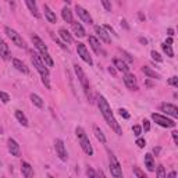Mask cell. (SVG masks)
Here are the masks:
<instances>
[{"mask_svg":"<svg viewBox=\"0 0 178 178\" xmlns=\"http://www.w3.org/2000/svg\"><path fill=\"white\" fill-rule=\"evenodd\" d=\"M145 167L148 168V171H155V160L150 153L145 155Z\"/></svg>","mask_w":178,"mask_h":178,"instance_id":"cell-24","label":"cell"},{"mask_svg":"<svg viewBox=\"0 0 178 178\" xmlns=\"http://www.w3.org/2000/svg\"><path fill=\"white\" fill-rule=\"evenodd\" d=\"M7 145H8V152L13 155V156H20L21 155V149H20V145L17 143V141L13 138H10L7 141Z\"/></svg>","mask_w":178,"mask_h":178,"instance_id":"cell-14","label":"cell"},{"mask_svg":"<svg viewBox=\"0 0 178 178\" xmlns=\"http://www.w3.org/2000/svg\"><path fill=\"white\" fill-rule=\"evenodd\" d=\"M75 132H77V136H78V139H80V145H81V148H82V150H84L86 155L92 156V155H93V148H92L91 142H89V138H88V135L85 134L84 128L78 127V128L75 130Z\"/></svg>","mask_w":178,"mask_h":178,"instance_id":"cell-3","label":"cell"},{"mask_svg":"<svg viewBox=\"0 0 178 178\" xmlns=\"http://www.w3.org/2000/svg\"><path fill=\"white\" fill-rule=\"evenodd\" d=\"M74 70H75V74H77V77H78V80H80L81 85H82V88H84L85 95L88 96L89 102H92V99H91V89H89V82H88V78H86V75H85L84 70L81 68L78 64H74Z\"/></svg>","mask_w":178,"mask_h":178,"instance_id":"cell-4","label":"cell"},{"mask_svg":"<svg viewBox=\"0 0 178 178\" xmlns=\"http://www.w3.org/2000/svg\"><path fill=\"white\" fill-rule=\"evenodd\" d=\"M55 148H56V153L57 156L60 157V160L63 161H67L68 159V155H67V150H66V146H64V142L61 139H56L55 141Z\"/></svg>","mask_w":178,"mask_h":178,"instance_id":"cell-9","label":"cell"},{"mask_svg":"<svg viewBox=\"0 0 178 178\" xmlns=\"http://www.w3.org/2000/svg\"><path fill=\"white\" fill-rule=\"evenodd\" d=\"M124 82H125V85H127L128 89H131V91H136V89H138L136 78H135L134 74H130V73L125 74V77H124Z\"/></svg>","mask_w":178,"mask_h":178,"instance_id":"cell-12","label":"cell"},{"mask_svg":"<svg viewBox=\"0 0 178 178\" xmlns=\"http://www.w3.org/2000/svg\"><path fill=\"white\" fill-rule=\"evenodd\" d=\"M160 109H161V111H164L166 114H168V116H171V117H174V118H177L178 117L177 106L170 105V103H163V105L160 106Z\"/></svg>","mask_w":178,"mask_h":178,"instance_id":"cell-11","label":"cell"},{"mask_svg":"<svg viewBox=\"0 0 178 178\" xmlns=\"http://www.w3.org/2000/svg\"><path fill=\"white\" fill-rule=\"evenodd\" d=\"M73 25V31H74V33H75L78 38H84L85 36V29L82 28V25H81L80 22H73L71 24Z\"/></svg>","mask_w":178,"mask_h":178,"instance_id":"cell-23","label":"cell"},{"mask_svg":"<svg viewBox=\"0 0 178 178\" xmlns=\"http://www.w3.org/2000/svg\"><path fill=\"white\" fill-rule=\"evenodd\" d=\"M25 4L28 6V8L31 10V13H32L36 18H40V14H39V11H38V7H36V3H35V2H32V0H27Z\"/></svg>","mask_w":178,"mask_h":178,"instance_id":"cell-26","label":"cell"},{"mask_svg":"<svg viewBox=\"0 0 178 178\" xmlns=\"http://www.w3.org/2000/svg\"><path fill=\"white\" fill-rule=\"evenodd\" d=\"M4 32L7 33V36L10 38L13 42H14V45H17L18 47H22V49H25V42H24V39H22V36L20 35L17 31H14V29H11L10 27H6L4 28Z\"/></svg>","mask_w":178,"mask_h":178,"instance_id":"cell-6","label":"cell"},{"mask_svg":"<svg viewBox=\"0 0 178 178\" xmlns=\"http://www.w3.org/2000/svg\"><path fill=\"white\" fill-rule=\"evenodd\" d=\"M139 42H141V43H143V45L148 43V40H146L145 38H139Z\"/></svg>","mask_w":178,"mask_h":178,"instance_id":"cell-50","label":"cell"},{"mask_svg":"<svg viewBox=\"0 0 178 178\" xmlns=\"http://www.w3.org/2000/svg\"><path fill=\"white\" fill-rule=\"evenodd\" d=\"M93 132H95V136H96V139H98L100 143H106V136L103 135L102 130H100L98 125H95V127H93Z\"/></svg>","mask_w":178,"mask_h":178,"instance_id":"cell-28","label":"cell"},{"mask_svg":"<svg viewBox=\"0 0 178 178\" xmlns=\"http://www.w3.org/2000/svg\"><path fill=\"white\" fill-rule=\"evenodd\" d=\"M109 73L113 74V75H116V70H114V67H111V66L109 67Z\"/></svg>","mask_w":178,"mask_h":178,"instance_id":"cell-48","label":"cell"},{"mask_svg":"<svg viewBox=\"0 0 178 178\" xmlns=\"http://www.w3.org/2000/svg\"><path fill=\"white\" fill-rule=\"evenodd\" d=\"M13 66L15 67V68L18 70L20 73L22 74H28V67L24 64V63L21 61V60H18V58H13Z\"/></svg>","mask_w":178,"mask_h":178,"instance_id":"cell-19","label":"cell"},{"mask_svg":"<svg viewBox=\"0 0 178 178\" xmlns=\"http://www.w3.org/2000/svg\"><path fill=\"white\" fill-rule=\"evenodd\" d=\"M86 175H88V178H98V175H96V173H95V170L92 167H88Z\"/></svg>","mask_w":178,"mask_h":178,"instance_id":"cell-38","label":"cell"},{"mask_svg":"<svg viewBox=\"0 0 178 178\" xmlns=\"http://www.w3.org/2000/svg\"><path fill=\"white\" fill-rule=\"evenodd\" d=\"M157 178H166V170H164L163 166L157 167Z\"/></svg>","mask_w":178,"mask_h":178,"instance_id":"cell-36","label":"cell"},{"mask_svg":"<svg viewBox=\"0 0 178 178\" xmlns=\"http://www.w3.org/2000/svg\"><path fill=\"white\" fill-rule=\"evenodd\" d=\"M32 42H33V45H35V47H36L40 53H46L47 52V46L43 43V40L40 39L38 35H32Z\"/></svg>","mask_w":178,"mask_h":178,"instance_id":"cell-17","label":"cell"},{"mask_svg":"<svg viewBox=\"0 0 178 178\" xmlns=\"http://www.w3.org/2000/svg\"><path fill=\"white\" fill-rule=\"evenodd\" d=\"M61 17H63V20L66 22H68V24H73L74 22V20H73V13H71V10H70L68 7H63V10H61Z\"/></svg>","mask_w":178,"mask_h":178,"instance_id":"cell-20","label":"cell"},{"mask_svg":"<svg viewBox=\"0 0 178 178\" xmlns=\"http://www.w3.org/2000/svg\"><path fill=\"white\" fill-rule=\"evenodd\" d=\"M161 47H163L164 53H166V55H167L168 57H174V52H173V49H171V46H170V45L163 43V45H161Z\"/></svg>","mask_w":178,"mask_h":178,"instance_id":"cell-32","label":"cell"},{"mask_svg":"<svg viewBox=\"0 0 178 178\" xmlns=\"http://www.w3.org/2000/svg\"><path fill=\"white\" fill-rule=\"evenodd\" d=\"M15 117H17V120H18L24 127H28V120H27L25 114H24L21 110H15Z\"/></svg>","mask_w":178,"mask_h":178,"instance_id":"cell-30","label":"cell"},{"mask_svg":"<svg viewBox=\"0 0 178 178\" xmlns=\"http://www.w3.org/2000/svg\"><path fill=\"white\" fill-rule=\"evenodd\" d=\"M0 100H2L3 103H8V102H10V96H8V93L0 91Z\"/></svg>","mask_w":178,"mask_h":178,"instance_id":"cell-35","label":"cell"},{"mask_svg":"<svg viewBox=\"0 0 178 178\" xmlns=\"http://www.w3.org/2000/svg\"><path fill=\"white\" fill-rule=\"evenodd\" d=\"M167 33H168V36H174V29H171V28H168V31H167Z\"/></svg>","mask_w":178,"mask_h":178,"instance_id":"cell-46","label":"cell"},{"mask_svg":"<svg viewBox=\"0 0 178 178\" xmlns=\"http://www.w3.org/2000/svg\"><path fill=\"white\" fill-rule=\"evenodd\" d=\"M153 153H155V155H159V153H160V148H155V149H153Z\"/></svg>","mask_w":178,"mask_h":178,"instance_id":"cell-51","label":"cell"},{"mask_svg":"<svg viewBox=\"0 0 178 178\" xmlns=\"http://www.w3.org/2000/svg\"><path fill=\"white\" fill-rule=\"evenodd\" d=\"M102 4H103V7H105L107 11H111V4H110L107 0H102Z\"/></svg>","mask_w":178,"mask_h":178,"instance_id":"cell-42","label":"cell"},{"mask_svg":"<svg viewBox=\"0 0 178 178\" xmlns=\"http://www.w3.org/2000/svg\"><path fill=\"white\" fill-rule=\"evenodd\" d=\"M32 63H33V66H35V68L38 70V73L40 74V77H42V82L45 84V86H46L47 89H50V82H49V68L43 64V61H42V58L39 57V55L32 53Z\"/></svg>","mask_w":178,"mask_h":178,"instance_id":"cell-2","label":"cell"},{"mask_svg":"<svg viewBox=\"0 0 178 178\" xmlns=\"http://www.w3.org/2000/svg\"><path fill=\"white\" fill-rule=\"evenodd\" d=\"M132 131H134V135L139 136V135L142 134V128L139 127V125H134V127H132Z\"/></svg>","mask_w":178,"mask_h":178,"instance_id":"cell-40","label":"cell"},{"mask_svg":"<svg viewBox=\"0 0 178 178\" xmlns=\"http://www.w3.org/2000/svg\"><path fill=\"white\" fill-rule=\"evenodd\" d=\"M114 67H117V70L118 71H121V73H128V70H130V67L127 66V63H124L123 60H120V58H114Z\"/></svg>","mask_w":178,"mask_h":178,"instance_id":"cell-21","label":"cell"},{"mask_svg":"<svg viewBox=\"0 0 178 178\" xmlns=\"http://www.w3.org/2000/svg\"><path fill=\"white\" fill-rule=\"evenodd\" d=\"M98 177H99V178H106V175H105V173H103L102 170H99V173H98Z\"/></svg>","mask_w":178,"mask_h":178,"instance_id":"cell-47","label":"cell"},{"mask_svg":"<svg viewBox=\"0 0 178 178\" xmlns=\"http://www.w3.org/2000/svg\"><path fill=\"white\" fill-rule=\"evenodd\" d=\"M175 177H177V174H175V171H171V173H170V174H168L166 178H175Z\"/></svg>","mask_w":178,"mask_h":178,"instance_id":"cell-45","label":"cell"},{"mask_svg":"<svg viewBox=\"0 0 178 178\" xmlns=\"http://www.w3.org/2000/svg\"><path fill=\"white\" fill-rule=\"evenodd\" d=\"M152 120L156 124H159L160 127H164V128H174L175 127L174 120H170V118H167L166 116H161V114H159V113H153Z\"/></svg>","mask_w":178,"mask_h":178,"instance_id":"cell-5","label":"cell"},{"mask_svg":"<svg viewBox=\"0 0 178 178\" xmlns=\"http://www.w3.org/2000/svg\"><path fill=\"white\" fill-rule=\"evenodd\" d=\"M142 73L145 74V75H148L149 78H153V80H159L160 75L156 73V71H153L152 68H149V67H142Z\"/></svg>","mask_w":178,"mask_h":178,"instance_id":"cell-27","label":"cell"},{"mask_svg":"<svg viewBox=\"0 0 178 178\" xmlns=\"http://www.w3.org/2000/svg\"><path fill=\"white\" fill-rule=\"evenodd\" d=\"M31 102L36 106V107H39V109H42V107H43V100H42V98H40V96H38L36 93L31 95Z\"/></svg>","mask_w":178,"mask_h":178,"instance_id":"cell-31","label":"cell"},{"mask_svg":"<svg viewBox=\"0 0 178 178\" xmlns=\"http://www.w3.org/2000/svg\"><path fill=\"white\" fill-rule=\"evenodd\" d=\"M164 43H166V45H170V46H171V45H173V38H168V39L166 40Z\"/></svg>","mask_w":178,"mask_h":178,"instance_id":"cell-49","label":"cell"},{"mask_svg":"<svg viewBox=\"0 0 178 178\" xmlns=\"http://www.w3.org/2000/svg\"><path fill=\"white\" fill-rule=\"evenodd\" d=\"M110 171H111V175L114 178H124L123 168H121L118 160L116 159V156H113V155H110Z\"/></svg>","mask_w":178,"mask_h":178,"instance_id":"cell-7","label":"cell"},{"mask_svg":"<svg viewBox=\"0 0 178 178\" xmlns=\"http://www.w3.org/2000/svg\"><path fill=\"white\" fill-rule=\"evenodd\" d=\"M173 138H174L175 145H178V132H177V131H174V132H173Z\"/></svg>","mask_w":178,"mask_h":178,"instance_id":"cell-44","label":"cell"},{"mask_svg":"<svg viewBox=\"0 0 178 178\" xmlns=\"http://www.w3.org/2000/svg\"><path fill=\"white\" fill-rule=\"evenodd\" d=\"M150 55H152V58L155 60V61H157V63H161V61H163V58H161V56H160L156 50H152V53H150Z\"/></svg>","mask_w":178,"mask_h":178,"instance_id":"cell-34","label":"cell"},{"mask_svg":"<svg viewBox=\"0 0 178 178\" xmlns=\"http://www.w3.org/2000/svg\"><path fill=\"white\" fill-rule=\"evenodd\" d=\"M95 31H96L98 36L100 38V39H102L103 42H106V43H110V42H111V38H110V35L107 33V31H106V29L103 28V27L96 25V27H95Z\"/></svg>","mask_w":178,"mask_h":178,"instance_id":"cell-15","label":"cell"},{"mask_svg":"<svg viewBox=\"0 0 178 178\" xmlns=\"http://www.w3.org/2000/svg\"><path fill=\"white\" fill-rule=\"evenodd\" d=\"M167 84L171 85V86H175V88H177V86H178V77H171L170 80L167 81Z\"/></svg>","mask_w":178,"mask_h":178,"instance_id":"cell-37","label":"cell"},{"mask_svg":"<svg viewBox=\"0 0 178 178\" xmlns=\"http://www.w3.org/2000/svg\"><path fill=\"white\" fill-rule=\"evenodd\" d=\"M75 11H77V14L80 15V18L84 22H86V24H89V25L93 22V21H92V17L89 15V11H86L84 7H82V6L75 4Z\"/></svg>","mask_w":178,"mask_h":178,"instance_id":"cell-10","label":"cell"},{"mask_svg":"<svg viewBox=\"0 0 178 178\" xmlns=\"http://www.w3.org/2000/svg\"><path fill=\"white\" fill-rule=\"evenodd\" d=\"M77 52H78V56H80L82 60H84L85 63H88L89 66H92L93 64V60H92L91 55H89V52H88L86 46H85L84 43H77Z\"/></svg>","mask_w":178,"mask_h":178,"instance_id":"cell-8","label":"cell"},{"mask_svg":"<svg viewBox=\"0 0 178 178\" xmlns=\"http://www.w3.org/2000/svg\"><path fill=\"white\" fill-rule=\"evenodd\" d=\"M58 35L63 38L64 42H67V43H73V36H71V33H70L67 29L60 28V29H58Z\"/></svg>","mask_w":178,"mask_h":178,"instance_id":"cell-25","label":"cell"},{"mask_svg":"<svg viewBox=\"0 0 178 178\" xmlns=\"http://www.w3.org/2000/svg\"><path fill=\"white\" fill-rule=\"evenodd\" d=\"M0 56H2V58L6 60V61L11 60V53H10V49H8V45L6 43L2 38H0Z\"/></svg>","mask_w":178,"mask_h":178,"instance_id":"cell-13","label":"cell"},{"mask_svg":"<svg viewBox=\"0 0 178 178\" xmlns=\"http://www.w3.org/2000/svg\"><path fill=\"white\" fill-rule=\"evenodd\" d=\"M21 173L25 178H33V167L29 163H27V161H22Z\"/></svg>","mask_w":178,"mask_h":178,"instance_id":"cell-16","label":"cell"},{"mask_svg":"<svg viewBox=\"0 0 178 178\" xmlns=\"http://www.w3.org/2000/svg\"><path fill=\"white\" fill-rule=\"evenodd\" d=\"M134 174L136 175V178H148L145 175V173H143V171H142L139 167H134Z\"/></svg>","mask_w":178,"mask_h":178,"instance_id":"cell-33","label":"cell"},{"mask_svg":"<svg viewBox=\"0 0 178 178\" xmlns=\"http://www.w3.org/2000/svg\"><path fill=\"white\" fill-rule=\"evenodd\" d=\"M143 130H145V132L150 131V123L148 120H143Z\"/></svg>","mask_w":178,"mask_h":178,"instance_id":"cell-43","label":"cell"},{"mask_svg":"<svg viewBox=\"0 0 178 178\" xmlns=\"http://www.w3.org/2000/svg\"><path fill=\"white\" fill-rule=\"evenodd\" d=\"M89 43H91V47L95 50L96 55H100L102 53V47H100V43H99V40L96 39L95 36H89Z\"/></svg>","mask_w":178,"mask_h":178,"instance_id":"cell-22","label":"cell"},{"mask_svg":"<svg viewBox=\"0 0 178 178\" xmlns=\"http://www.w3.org/2000/svg\"><path fill=\"white\" fill-rule=\"evenodd\" d=\"M40 58H42V61H43V64L46 67H53V60H52V57H50V55L49 53H40Z\"/></svg>","mask_w":178,"mask_h":178,"instance_id":"cell-29","label":"cell"},{"mask_svg":"<svg viewBox=\"0 0 178 178\" xmlns=\"http://www.w3.org/2000/svg\"><path fill=\"white\" fill-rule=\"evenodd\" d=\"M47 178H55V177L53 175H47Z\"/></svg>","mask_w":178,"mask_h":178,"instance_id":"cell-53","label":"cell"},{"mask_svg":"<svg viewBox=\"0 0 178 178\" xmlns=\"http://www.w3.org/2000/svg\"><path fill=\"white\" fill-rule=\"evenodd\" d=\"M118 113H120V116L123 117V118H125V120L130 118V113H128L125 109H120V110H118Z\"/></svg>","mask_w":178,"mask_h":178,"instance_id":"cell-39","label":"cell"},{"mask_svg":"<svg viewBox=\"0 0 178 178\" xmlns=\"http://www.w3.org/2000/svg\"><path fill=\"white\" fill-rule=\"evenodd\" d=\"M136 145H138V148H145V145H146V142H145V139H142V138H138L136 139Z\"/></svg>","mask_w":178,"mask_h":178,"instance_id":"cell-41","label":"cell"},{"mask_svg":"<svg viewBox=\"0 0 178 178\" xmlns=\"http://www.w3.org/2000/svg\"><path fill=\"white\" fill-rule=\"evenodd\" d=\"M98 106H99V109H100V111H102L103 117H105L106 123L111 127V130H114L117 135H123V131H121V128H120V124L116 121V118H114V116H113V111H111V109H110L109 103H107V100H106L103 96H99L98 98Z\"/></svg>","mask_w":178,"mask_h":178,"instance_id":"cell-1","label":"cell"},{"mask_svg":"<svg viewBox=\"0 0 178 178\" xmlns=\"http://www.w3.org/2000/svg\"><path fill=\"white\" fill-rule=\"evenodd\" d=\"M43 11H45V17L47 18V21L52 22V24H56V22H57V17H56L55 13L49 8V6L45 4V6H43Z\"/></svg>","mask_w":178,"mask_h":178,"instance_id":"cell-18","label":"cell"},{"mask_svg":"<svg viewBox=\"0 0 178 178\" xmlns=\"http://www.w3.org/2000/svg\"><path fill=\"white\" fill-rule=\"evenodd\" d=\"M145 84H146V86H153V84H152V82H150V81H146Z\"/></svg>","mask_w":178,"mask_h":178,"instance_id":"cell-52","label":"cell"}]
</instances>
